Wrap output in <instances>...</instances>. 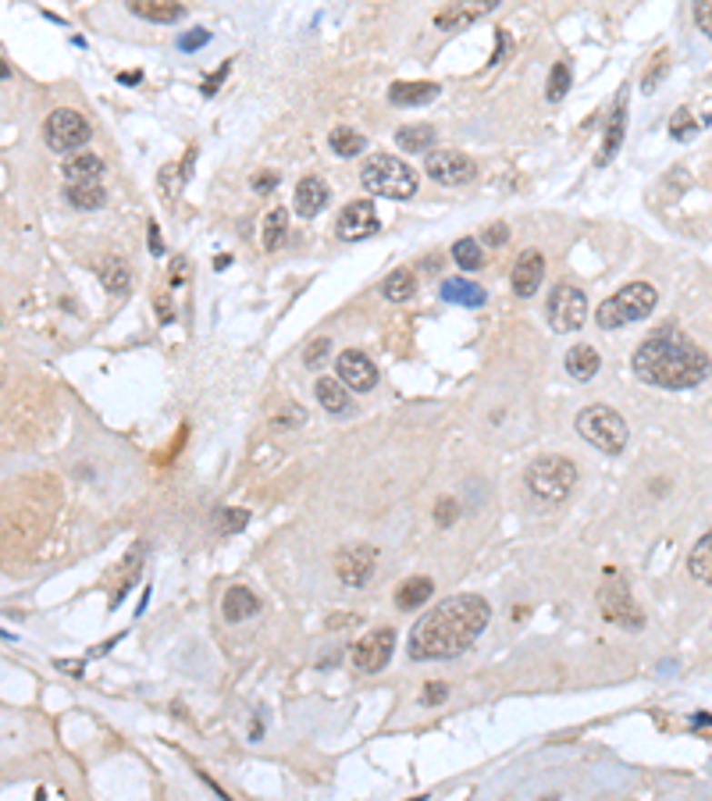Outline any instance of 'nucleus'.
Returning <instances> with one entry per match:
<instances>
[{"label": "nucleus", "mask_w": 712, "mask_h": 801, "mask_svg": "<svg viewBox=\"0 0 712 801\" xmlns=\"http://www.w3.org/2000/svg\"><path fill=\"white\" fill-rule=\"evenodd\" d=\"M492 620V606L481 595H453L427 609L410 631V659L435 663V659H456L463 656Z\"/></svg>", "instance_id": "f257e3e1"}, {"label": "nucleus", "mask_w": 712, "mask_h": 801, "mask_svg": "<svg viewBox=\"0 0 712 801\" xmlns=\"http://www.w3.org/2000/svg\"><path fill=\"white\" fill-rule=\"evenodd\" d=\"M634 375L645 385L656 388H670V392H684V388H698L702 381L712 375V360L706 349H698L691 338L677 328H659L645 338L634 356H630Z\"/></svg>", "instance_id": "f03ea898"}, {"label": "nucleus", "mask_w": 712, "mask_h": 801, "mask_svg": "<svg viewBox=\"0 0 712 801\" xmlns=\"http://www.w3.org/2000/svg\"><path fill=\"white\" fill-rule=\"evenodd\" d=\"M360 182H364L367 193L385 196V200H414L420 189L417 171L410 168L403 157H396V154L367 157L364 168H360Z\"/></svg>", "instance_id": "7ed1b4c3"}, {"label": "nucleus", "mask_w": 712, "mask_h": 801, "mask_svg": "<svg viewBox=\"0 0 712 801\" xmlns=\"http://www.w3.org/2000/svg\"><path fill=\"white\" fill-rule=\"evenodd\" d=\"M574 427H577V435L585 438L587 446H595V449L606 453V456H620V453L627 449V438H630L627 421H624L620 410H613V406H606V403L585 406V410L577 414Z\"/></svg>", "instance_id": "20e7f679"}, {"label": "nucleus", "mask_w": 712, "mask_h": 801, "mask_svg": "<svg viewBox=\"0 0 712 801\" xmlns=\"http://www.w3.org/2000/svg\"><path fill=\"white\" fill-rule=\"evenodd\" d=\"M659 303V293L648 285V282H630L620 293H613L598 310H595V325L602 332H617V328H627L634 321H645Z\"/></svg>", "instance_id": "39448f33"}, {"label": "nucleus", "mask_w": 712, "mask_h": 801, "mask_svg": "<svg viewBox=\"0 0 712 801\" xmlns=\"http://www.w3.org/2000/svg\"><path fill=\"white\" fill-rule=\"evenodd\" d=\"M524 485H527V492H531V499L538 506H556V503H563L574 492L577 466L570 464L567 456H538L535 464L527 466Z\"/></svg>", "instance_id": "423d86ee"}, {"label": "nucleus", "mask_w": 712, "mask_h": 801, "mask_svg": "<svg viewBox=\"0 0 712 801\" xmlns=\"http://www.w3.org/2000/svg\"><path fill=\"white\" fill-rule=\"evenodd\" d=\"M43 139L54 154H75L89 143V122L75 107H57L43 125Z\"/></svg>", "instance_id": "0eeeda50"}, {"label": "nucleus", "mask_w": 712, "mask_h": 801, "mask_svg": "<svg viewBox=\"0 0 712 801\" xmlns=\"http://www.w3.org/2000/svg\"><path fill=\"white\" fill-rule=\"evenodd\" d=\"M598 609L609 624L624 627V631H641L645 627V613L637 609V602L630 598V588L624 577H609L598 591Z\"/></svg>", "instance_id": "6e6552de"}, {"label": "nucleus", "mask_w": 712, "mask_h": 801, "mask_svg": "<svg viewBox=\"0 0 712 801\" xmlns=\"http://www.w3.org/2000/svg\"><path fill=\"white\" fill-rule=\"evenodd\" d=\"M587 317V295L577 289V285H556L552 295H548V325H552V332H559V335H570V332H577L581 325H585Z\"/></svg>", "instance_id": "1a4fd4ad"}, {"label": "nucleus", "mask_w": 712, "mask_h": 801, "mask_svg": "<svg viewBox=\"0 0 712 801\" xmlns=\"http://www.w3.org/2000/svg\"><path fill=\"white\" fill-rule=\"evenodd\" d=\"M392 648H396V631L392 627H375L353 645V666L360 674H381L392 659Z\"/></svg>", "instance_id": "9d476101"}, {"label": "nucleus", "mask_w": 712, "mask_h": 801, "mask_svg": "<svg viewBox=\"0 0 712 801\" xmlns=\"http://www.w3.org/2000/svg\"><path fill=\"white\" fill-rule=\"evenodd\" d=\"M424 171L438 185H463V182H470L477 175V165L463 150H427Z\"/></svg>", "instance_id": "9b49d317"}, {"label": "nucleus", "mask_w": 712, "mask_h": 801, "mask_svg": "<svg viewBox=\"0 0 712 801\" xmlns=\"http://www.w3.org/2000/svg\"><path fill=\"white\" fill-rule=\"evenodd\" d=\"M377 570V548L375 546H349L336 556V574L346 588H364Z\"/></svg>", "instance_id": "f8f14e48"}, {"label": "nucleus", "mask_w": 712, "mask_h": 801, "mask_svg": "<svg viewBox=\"0 0 712 801\" xmlns=\"http://www.w3.org/2000/svg\"><path fill=\"white\" fill-rule=\"evenodd\" d=\"M377 228H381V221H377V211L371 200H356V204L342 207V214H338V221H336V235L342 243L371 239V235H377Z\"/></svg>", "instance_id": "ddd939ff"}, {"label": "nucleus", "mask_w": 712, "mask_h": 801, "mask_svg": "<svg viewBox=\"0 0 712 801\" xmlns=\"http://www.w3.org/2000/svg\"><path fill=\"white\" fill-rule=\"evenodd\" d=\"M496 7H499V0H449V4L435 15V29L456 33V29H466V25L481 22V18H488Z\"/></svg>", "instance_id": "4468645a"}, {"label": "nucleus", "mask_w": 712, "mask_h": 801, "mask_svg": "<svg viewBox=\"0 0 712 801\" xmlns=\"http://www.w3.org/2000/svg\"><path fill=\"white\" fill-rule=\"evenodd\" d=\"M336 378L349 388V392H371L377 385V367L375 360L360 349H346L336 360Z\"/></svg>", "instance_id": "2eb2a0df"}, {"label": "nucleus", "mask_w": 712, "mask_h": 801, "mask_svg": "<svg viewBox=\"0 0 712 801\" xmlns=\"http://www.w3.org/2000/svg\"><path fill=\"white\" fill-rule=\"evenodd\" d=\"M542 278H545V256L538 254V250H527V254L516 256L513 275H509V285H513V293L520 295V299L538 293Z\"/></svg>", "instance_id": "dca6fc26"}, {"label": "nucleus", "mask_w": 712, "mask_h": 801, "mask_svg": "<svg viewBox=\"0 0 712 801\" xmlns=\"http://www.w3.org/2000/svg\"><path fill=\"white\" fill-rule=\"evenodd\" d=\"M293 207L299 217H317V214L328 207V185L317 178V175H306L299 178L293 193Z\"/></svg>", "instance_id": "f3484780"}, {"label": "nucleus", "mask_w": 712, "mask_h": 801, "mask_svg": "<svg viewBox=\"0 0 712 801\" xmlns=\"http://www.w3.org/2000/svg\"><path fill=\"white\" fill-rule=\"evenodd\" d=\"M624 128H627V93H620V100H617V107H613V118H609V125H606L602 150H598V157H595V165H598V168H606V165H609V161L620 154Z\"/></svg>", "instance_id": "a211bd4d"}, {"label": "nucleus", "mask_w": 712, "mask_h": 801, "mask_svg": "<svg viewBox=\"0 0 712 801\" xmlns=\"http://www.w3.org/2000/svg\"><path fill=\"white\" fill-rule=\"evenodd\" d=\"M128 11L139 15L143 22H157V25H175L186 18V7L178 0H128Z\"/></svg>", "instance_id": "6ab92c4d"}, {"label": "nucleus", "mask_w": 712, "mask_h": 801, "mask_svg": "<svg viewBox=\"0 0 712 801\" xmlns=\"http://www.w3.org/2000/svg\"><path fill=\"white\" fill-rule=\"evenodd\" d=\"M221 613H225L228 624H243V620H250V616L260 613V598H256L250 588L236 585V588L225 591V598H221Z\"/></svg>", "instance_id": "aec40b11"}, {"label": "nucleus", "mask_w": 712, "mask_h": 801, "mask_svg": "<svg viewBox=\"0 0 712 801\" xmlns=\"http://www.w3.org/2000/svg\"><path fill=\"white\" fill-rule=\"evenodd\" d=\"M314 395H317V403H321L328 414H336V417H346V414L353 410V392L338 378H317Z\"/></svg>", "instance_id": "412c9836"}, {"label": "nucleus", "mask_w": 712, "mask_h": 801, "mask_svg": "<svg viewBox=\"0 0 712 801\" xmlns=\"http://www.w3.org/2000/svg\"><path fill=\"white\" fill-rule=\"evenodd\" d=\"M438 93H442L438 83H396L388 89V100L396 107H424V104L438 100Z\"/></svg>", "instance_id": "4be33fe9"}, {"label": "nucleus", "mask_w": 712, "mask_h": 801, "mask_svg": "<svg viewBox=\"0 0 712 801\" xmlns=\"http://www.w3.org/2000/svg\"><path fill=\"white\" fill-rule=\"evenodd\" d=\"M438 295H442V303H456V306H485L488 303V293L466 278H446L438 285Z\"/></svg>", "instance_id": "5701e85b"}, {"label": "nucleus", "mask_w": 712, "mask_h": 801, "mask_svg": "<svg viewBox=\"0 0 712 801\" xmlns=\"http://www.w3.org/2000/svg\"><path fill=\"white\" fill-rule=\"evenodd\" d=\"M100 171H104V161L96 154H85V150H75L68 161H65V182H100Z\"/></svg>", "instance_id": "b1692460"}, {"label": "nucleus", "mask_w": 712, "mask_h": 801, "mask_svg": "<svg viewBox=\"0 0 712 801\" xmlns=\"http://www.w3.org/2000/svg\"><path fill=\"white\" fill-rule=\"evenodd\" d=\"M65 200L79 211H96V207H104L107 193L100 182H65Z\"/></svg>", "instance_id": "393cba45"}, {"label": "nucleus", "mask_w": 712, "mask_h": 801, "mask_svg": "<svg viewBox=\"0 0 712 801\" xmlns=\"http://www.w3.org/2000/svg\"><path fill=\"white\" fill-rule=\"evenodd\" d=\"M563 367L570 371V378H574V381H591L595 375H598L602 360H598V353H595L591 345H574V349L567 353Z\"/></svg>", "instance_id": "a878e982"}, {"label": "nucleus", "mask_w": 712, "mask_h": 801, "mask_svg": "<svg viewBox=\"0 0 712 801\" xmlns=\"http://www.w3.org/2000/svg\"><path fill=\"white\" fill-rule=\"evenodd\" d=\"M396 143H399L406 154H427V150L438 143V132H435V125H424V122L403 125L396 132Z\"/></svg>", "instance_id": "bb28decb"}, {"label": "nucleus", "mask_w": 712, "mask_h": 801, "mask_svg": "<svg viewBox=\"0 0 712 801\" xmlns=\"http://www.w3.org/2000/svg\"><path fill=\"white\" fill-rule=\"evenodd\" d=\"M427 598H435L431 577H410V581H403V585L396 588V606H399L403 613H410V609L424 606Z\"/></svg>", "instance_id": "cd10ccee"}, {"label": "nucleus", "mask_w": 712, "mask_h": 801, "mask_svg": "<svg viewBox=\"0 0 712 801\" xmlns=\"http://www.w3.org/2000/svg\"><path fill=\"white\" fill-rule=\"evenodd\" d=\"M381 293H385L388 303H406V299H414V293H417V275H414L410 267H396V271L385 278Z\"/></svg>", "instance_id": "c85d7f7f"}, {"label": "nucleus", "mask_w": 712, "mask_h": 801, "mask_svg": "<svg viewBox=\"0 0 712 801\" xmlns=\"http://www.w3.org/2000/svg\"><path fill=\"white\" fill-rule=\"evenodd\" d=\"M100 282H104V289L111 295H125L132 289V275H128L125 260L122 256H107L100 264Z\"/></svg>", "instance_id": "c756f323"}, {"label": "nucleus", "mask_w": 712, "mask_h": 801, "mask_svg": "<svg viewBox=\"0 0 712 801\" xmlns=\"http://www.w3.org/2000/svg\"><path fill=\"white\" fill-rule=\"evenodd\" d=\"M687 570H691L695 581H702V585H709L712 588V531L709 535H702L698 546L687 552Z\"/></svg>", "instance_id": "7c9ffc66"}, {"label": "nucleus", "mask_w": 712, "mask_h": 801, "mask_svg": "<svg viewBox=\"0 0 712 801\" xmlns=\"http://www.w3.org/2000/svg\"><path fill=\"white\" fill-rule=\"evenodd\" d=\"M286 232H289V214L282 211V207H275V211L264 217V250L275 254V250L286 243Z\"/></svg>", "instance_id": "2f4dec72"}, {"label": "nucleus", "mask_w": 712, "mask_h": 801, "mask_svg": "<svg viewBox=\"0 0 712 801\" xmlns=\"http://www.w3.org/2000/svg\"><path fill=\"white\" fill-rule=\"evenodd\" d=\"M328 146L336 150L338 157H356V154L367 146V139H364L356 128L338 125V128H332V135H328Z\"/></svg>", "instance_id": "473e14b6"}, {"label": "nucleus", "mask_w": 712, "mask_h": 801, "mask_svg": "<svg viewBox=\"0 0 712 801\" xmlns=\"http://www.w3.org/2000/svg\"><path fill=\"white\" fill-rule=\"evenodd\" d=\"M453 260L460 264L463 271H481V267H485V250H481V243H477V239H456V246H453Z\"/></svg>", "instance_id": "72a5a7b5"}, {"label": "nucleus", "mask_w": 712, "mask_h": 801, "mask_svg": "<svg viewBox=\"0 0 712 801\" xmlns=\"http://www.w3.org/2000/svg\"><path fill=\"white\" fill-rule=\"evenodd\" d=\"M667 72H670V54H667V50H659V54H656V61H652V68L641 75V93H656V89H659V83L667 79Z\"/></svg>", "instance_id": "f704fd0d"}, {"label": "nucleus", "mask_w": 712, "mask_h": 801, "mask_svg": "<svg viewBox=\"0 0 712 801\" xmlns=\"http://www.w3.org/2000/svg\"><path fill=\"white\" fill-rule=\"evenodd\" d=\"M670 135L677 143H687L691 135H698V122H695V115H691L687 107H680L670 118Z\"/></svg>", "instance_id": "c9c22d12"}, {"label": "nucleus", "mask_w": 712, "mask_h": 801, "mask_svg": "<svg viewBox=\"0 0 712 801\" xmlns=\"http://www.w3.org/2000/svg\"><path fill=\"white\" fill-rule=\"evenodd\" d=\"M567 89H570V65H567V61H559V65L552 68V75H548V89H545V96L556 104V100H563V96H567Z\"/></svg>", "instance_id": "e433bc0d"}, {"label": "nucleus", "mask_w": 712, "mask_h": 801, "mask_svg": "<svg viewBox=\"0 0 712 801\" xmlns=\"http://www.w3.org/2000/svg\"><path fill=\"white\" fill-rule=\"evenodd\" d=\"M328 353H332V338H314L310 349L303 353V364H306L310 371H321L325 360H328Z\"/></svg>", "instance_id": "4c0bfd02"}, {"label": "nucleus", "mask_w": 712, "mask_h": 801, "mask_svg": "<svg viewBox=\"0 0 712 801\" xmlns=\"http://www.w3.org/2000/svg\"><path fill=\"white\" fill-rule=\"evenodd\" d=\"M250 524V513L246 509H221V516H217V531L221 535H236V531H243Z\"/></svg>", "instance_id": "58836bf2"}, {"label": "nucleus", "mask_w": 712, "mask_h": 801, "mask_svg": "<svg viewBox=\"0 0 712 801\" xmlns=\"http://www.w3.org/2000/svg\"><path fill=\"white\" fill-rule=\"evenodd\" d=\"M446 698H449V687H446L442 680H427L420 702H424V706H438V702H446Z\"/></svg>", "instance_id": "ea45409f"}, {"label": "nucleus", "mask_w": 712, "mask_h": 801, "mask_svg": "<svg viewBox=\"0 0 712 801\" xmlns=\"http://www.w3.org/2000/svg\"><path fill=\"white\" fill-rule=\"evenodd\" d=\"M695 22H698V29L712 40V0H695Z\"/></svg>", "instance_id": "a19ab883"}, {"label": "nucleus", "mask_w": 712, "mask_h": 801, "mask_svg": "<svg viewBox=\"0 0 712 801\" xmlns=\"http://www.w3.org/2000/svg\"><path fill=\"white\" fill-rule=\"evenodd\" d=\"M207 43H210V33H207V29H193V33H186V36L178 40V50L193 54V50H200V46H207Z\"/></svg>", "instance_id": "79ce46f5"}, {"label": "nucleus", "mask_w": 712, "mask_h": 801, "mask_svg": "<svg viewBox=\"0 0 712 801\" xmlns=\"http://www.w3.org/2000/svg\"><path fill=\"white\" fill-rule=\"evenodd\" d=\"M456 516H460V506H456L453 499H446V503H438V506H435V520H438L442 527H449Z\"/></svg>", "instance_id": "37998d69"}, {"label": "nucleus", "mask_w": 712, "mask_h": 801, "mask_svg": "<svg viewBox=\"0 0 712 801\" xmlns=\"http://www.w3.org/2000/svg\"><path fill=\"white\" fill-rule=\"evenodd\" d=\"M253 189H256V193H275V189H278V175H275V171L253 175Z\"/></svg>", "instance_id": "c03bdc74"}, {"label": "nucleus", "mask_w": 712, "mask_h": 801, "mask_svg": "<svg viewBox=\"0 0 712 801\" xmlns=\"http://www.w3.org/2000/svg\"><path fill=\"white\" fill-rule=\"evenodd\" d=\"M506 239H509V228H506V225H488V228H485V243H488V246H503Z\"/></svg>", "instance_id": "a18cd8bd"}, {"label": "nucleus", "mask_w": 712, "mask_h": 801, "mask_svg": "<svg viewBox=\"0 0 712 801\" xmlns=\"http://www.w3.org/2000/svg\"><path fill=\"white\" fill-rule=\"evenodd\" d=\"M225 75H228V65H221V72H217V75H210L207 83H204V96H210V93H217V85L225 83Z\"/></svg>", "instance_id": "49530a36"}, {"label": "nucleus", "mask_w": 712, "mask_h": 801, "mask_svg": "<svg viewBox=\"0 0 712 801\" xmlns=\"http://www.w3.org/2000/svg\"><path fill=\"white\" fill-rule=\"evenodd\" d=\"M303 424L306 421V414H303V410H299V406H289V414H286V417H275V424H278V427H286V424Z\"/></svg>", "instance_id": "de8ad7c7"}, {"label": "nucleus", "mask_w": 712, "mask_h": 801, "mask_svg": "<svg viewBox=\"0 0 712 801\" xmlns=\"http://www.w3.org/2000/svg\"><path fill=\"white\" fill-rule=\"evenodd\" d=\"M150 254H154V256L165 254V243H161V232H157V225H150Z\"/></svg>", "instance_id": "09e8293b"}, {"label": "nucleus", "mask_w": 712, "mask_h": 801, "mask_svg": "<svg viewBox=\"0 0 712 801\" xmlns=\"http://www.w3.org/2000/svg\"><path fill=\"white\" fill-rule=\"evenodd\" d=\"M506 46H509V36L506 33H499V46H496V57H492V65H499L506 57Z\"/></svg>", "instance_id": "8fccbe9b"}, {"label": "nucleus", "mask_w": 712, "mask_h": 801, "mask_svg": "<svg viewBox=\"0 0 712 801\" xmlns=\"http://www.w3.org/2000/svg\"><path fill=\"white\" fill-rule=\"evenodd\" d=\"M7 75H11V68H7V61L0 57V79H7Z\"/></svg>", "instance_id": "3c124183"}]
</instances>
